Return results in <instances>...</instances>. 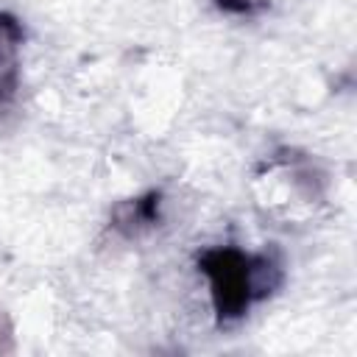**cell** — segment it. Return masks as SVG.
<instances>
[{
	"instance_id": "1",
	"label": "cell",
	"mask_w": 357,
	"mask_h": 357,
	"mask_svg": "<svg viewBox=\"0 0 357 357\" xmlns=\"http://www.w3.org/2000/svg\"><path fill=\"white\" fill-rule=\"evenodd\" d=\"M198 271L209 284V298L218 324H234L248 315V310L273 296L282 282L284 271L276 257L268 251L251 254L237 245H215L198 254Z\"/></svg>"
},
{
	"instance_id": "3",
	"label": "cell",
	"mask_w": 357,
	"mask_h": 357,
	"mask_svg": "<svg viewBox=\"0 0 357 357\" xmlns=\"http://www.w3.org/2000/svg\"><path fill=\"white\" fill-rule=\"evenodd\" d=\"M159 220H162V192L159 190H148L145 195L117 204V209L112 215V226L126 237L139 234L142 229H151Z\"/></svg>"
},
{
	"instance_id": "2",
	"label": "cell",
	"mask_w": 357,
	"mask_h": 357,
	"mask_svg": "<svg viewBox=\"0 0 357 357\" xmlns=\"http://www.w3.org/2000/svg\"><path fill=\"white\" fill-rule=\"evenodd\" d=\"M25 28L11 11H0V109L11 106L20 89V50Z\"/></svg>"
},
{
	"instance_id": "4",
	"label": "cell",
	"mask_w": 357,
	"mask_h": 357,
	"mask_svg": "<svg viewBox=\"0 0 357 357\" xmlns=\"http://www.w3.org/2000/svg\"><path fill=\"white\" fill-rule=\"evenodd\" d=\"M215 6L223 14H234V17H248V14H254V11L262 8L259 0H215Z\"/></svg>"
}]
</instances>
